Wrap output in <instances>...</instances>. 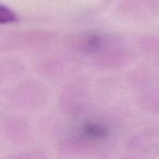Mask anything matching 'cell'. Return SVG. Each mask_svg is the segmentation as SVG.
I'll list each match as a JSON object with an SVG mask.
<instances>
[{"label":"cell","mask_w":159,"mask_h":159,"mask_svg":"<svg viewBox=\"0 0 159 159\" xmlns=\"http://www.w3.org/2000/svg\"><path fill=\"white\" fill-rule=\"evenodd\" d=\"M14 20H16L14 14L9 9L1 6V10H0V21H1V23H10Z\"/></svg>","instance_id":"cell-1"}]
</instances>
